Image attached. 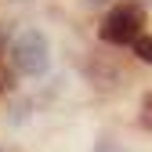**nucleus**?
<instances>
[{
  "label": "nucleus",
  "mask_w": 152,
  "mask_h": 152,
  "mask_svg": "<svg viewBox=\"0 0 152 152\" xmlns=\"http://www.w3.org/2000/svg\"><path fill=\"white\" fill-rule=\"evenodd\" d=\"M141 112H145V123L152 127V91H148L145 98H141Z\"/></svg>",
  "instance_id": "20e7f679"
},
{
  "label": "nucleus",
  "mask_w": 152,
  "mask_h": 152,
  "mask_svg": "<svg viewBox=\"0 0 152 152\" xmlns=\"http://www.w3.org/2000/svg\"><path fill=\"white\" fill-rule=\"evenodd\" d=\"M134 54L145 65H152V36H138V40H134Z\"/></svg>",
  "instance_id": "7ed1b4c3"
},
{
  "label": "nucleus",
  "mask_w": 152,
  "mask_h": 152,
  "mask_svg": "<svg viewBox=\"0 0 152 152\" xmlns=\"http://www.w3.org/2000/svg\"><path fill=\"white\" fill-rule=\"evenodd\" d=\"M98 152H116V145H112V141H102V145H98Z\"/></svg>",
  "instance_id": "39448f33"
},
{
  "label": "nucleus",
  "mask_w": 152,
  "mask_h": 152,
  "mask_svg": "<svg viewBox=\"0 0 152 152\" xmlns=\"http://www.w3.org/2000/svg\"><path fill=\"white\" fill-rule=\"evenodd\" d=\"M91 4H102V0H91Z\"/></svg>",
  "instance_id": "423d86ee"
},
{
  "label": "nucleus",
  "mask_w": 152,
  "mask_h": 152,
  "mask_svg": "<svg viewBox=\"0 0 152 152\" xmlns=\"http://www.w3.org/2000/svg\"><path fill=\"white\" fill-rule=\"evenodd\" d=\"M15 65L22 69L26 76H40L47 72V62H51V47H47V36L40 29H26L22 36L15 40Z\"/></svg>",
  "instance_id": "f03ea898"
},
{
  "label": "nucleus",
  "mask_w": 152,
  "mask_h": 152,
  "mask_svg": "<svg viewBox=\"0 0 152 152\" xmlns=\"http://www.w3.org/2000/svg\"><path fill=\"white\" fill-rule=\"evenodd\" d=\"M141 26H145V11L141 4H120L105 22H102V40L105 44H134L141 36Z\"/></svg>",
  "instance_id": "f257e3e1"
}]
</instances>
